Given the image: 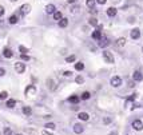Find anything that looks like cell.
Segmentation results:
<instances>
[{"label": "cell", "mask_w": 143, "mask_h": 135, "mask_svg": "<svg viewBox=\"0 0 143 135\" xmlns=\"http://www.w3.org/2000/svg\"><path fill=\"white\" fill-rule=\"evenodd\" d=\"M103 58H104V60L107 62V63H110V64H112V63H114V56H112V54H111V52L104 51V52H103Z\"/></svg>", "instance_id": "obj_1"}, {"label": "cell", "mask_w": 143, "mask_h": 135, "mask_svg": "<svg viewBox=\"0 0 143 135\" xmlns=\"http://www.w3.org/2000/svg\"><path fill=\"white\" fill-rule=\"evenodd\" d=\"M110 83H111L112 87H119V86L122 84V79L119 76H112L111 80H110Z\"/></svg>", "instance_id": "obj_2"}, {"label": "cell", "mask_w": 143, "mask_h": 135, "mask_svg": "<svg viewBox=\"0 0 143 135\" xmlns=\"http://www.w3.org/2000/svg\"><path fill=\"white\" fill-rule=\"evenodd\" d=\"M36 94V88L34 84H29L27 88H25V95H28V96H34Z\"/></svg>", "instance_id": "obj_3"}, {"label": "cell", "mask_w": 143, "mask_h": 135, "mask_svg": "<svg viewBox=\"0 0 143 135\" xmlns=\"http://www.w3.org/2000/svg\"><path fill=\"white\" fill-rule=\"evenodd\" d=\"M15 70H16V72L18 74H23V72L25 71V64L24 63H15Z\"/></svg>", "instance_id": "obj_4"}, {"label": "cell", "mask_w": 143, "mask_h": 135, "mask_svg": "<svg viewBox=\"0 0 143 135\" xmlns=\"http://www.w3.org/2000/svg\"><path fill=\"white\" fill-rule=\"evenodd\" d=\"M132 128L134 130H136V131H141L142 128H143V123L139 119H136V120H134L132 122Z\"/></svg>", "instance_id": "obj_5"}, {"label": "cell", "mask_w": 143, "mask_h": 135, "mask_svg": "<svg viewBox=\"0 0 143 135\" xmlns=\"http://www.w3.org/2000/svg\"><path fill=\"white\" fill-rule=\"evenodd\" d=\"M132 79H134V82H142L143 80V75L141 71H135L134 74H132Z\"/></svg>", "instance_id": "obj_6"}, {"label": "cell", "mask_w": 143, "mask_h": 135, "mask_svg": "<svg viewBox=\"0 0 143 135\" xmlns=\"http://www.w3.org/2000/svg\"><path fill=\"white\" fill-rule=\"evenodd\" d=\"M46 12H47L48 15H51V14L54 15L55 12H56V8H55V5H54V4H48L47 7H46Z\"/></svg>", "instance_id": "obj_7"}, {"label": "cell", "mask_w": 143, "mask_h": 135, "mask_svg": "<svg viewBox=\"0 0 143 135\" xmlns=\"http://www.w3.org/2000/svg\"><path fill=\"white\" fill-rule=\"evenodd\" d=\"M29 11H31V5H29V4H23L22 7H20V12H22L23 15L28 14Z\"/></svg>", "instance_id": "obj_8"}, {"label": "cell", "mask_w": 143, "mask_h": 135, "mask_svg": "<svg viewBox=\"0 0 143 135\" xmlns=\"http://www.w3.org/2000/svg\"><path fill=\"white\" fill-rule=\"evenodd\" d=\"M108 44H110V40H108L107 38H102L100 40H99V47H102V48L107 47Z\"/></svg>", "instance_id": "obj_9"}, {"label": "cell", "mask_w": 143, "mask_h": 135, "mask_svg": "<svg viewBox=\"0 0 143 135\" xmlns=\"http://www.w3.org/2000/svg\"><path fill=\"white\" fill-rule=\"evenodd\" d=\"M47 87H48L51 91H54L55 88H56V83H55L54 79H48V80H47Z\"/></svg>", "instance_id": "obj_10"}, {"label": "cell", "mask_w": 143, "mask_h": 135, "mask_svg": "<svg viewBox=\"0 0 143 135\" xmlns=\"http://www.w3.org/2000/svg\"><path fill=\"white\" fill-rule=\"evenodd\" d=\"M83 131H84V127H83L82 124L78 123V124H75V126H74V133L75 134H82Z\"/></svg>", "instance_id": "obj_11"}, {"label": "cell", "mask_w": 143, "mask_h": 135, "mask_svg": "<svg viewBox=\"0 0 143 135\" xmlns=\"http://www.w3.org/2000/svg\"><path fill=\"white\" fill-rule=\"evenodd\" d=\"M92 39H95V40H100V39H102V32H100V29H96V31L92 32Z\"/></svg>", "instance_id": "obj_12"}, {"label": "cell", "mask_w": 143, "mask_h": 135, "mask_svg": "<svg viewBox=\"0 0 143 135\" xmlns=\"http://www.w3.org/2000/svg\"><path fill=\"white\" fill-rule=\"evenodd\" d=\"M139 36H141V31H139V28H134L131 31V38L132 39H139Z\"/></svg>", "instance_id": "obj_13"}, {"label": "cell", "mask_w": 143, "mask_h": 135, "mask_svg": "<svg viewBox=\"0 0 143 135\" xmlns=\"http://www.w3.org/2000/svg\"><path fill=\"white\" fill-rule=\"evenodd\" d=\"M3 55H4L5 58H12L14 56V52H12L11 50H9V48H4V50H3Z\"/></svg>", "instance_id": "obj_14"}, {"label": "cell", "mask_w": 143, "mask_h": 135, "mask_svg": "<svg viewBox=\"0 0 143 135\" xmlns=\"http://www.w3.org/2000/svg\"><path fill=\"white\" fill-rule=\"evenodd\" d=\"M79 100H80V98L76 96V95H71V96L68 98V102H70V103H74V104L79 103Z\"/></svg>", "instance_id": "obj_15"}, {"label": "cell", "mask_w": 143, "mask_h": 135, "mask_svg": "<svg viewBox=\"0 0 143 135\" xmlns=\"http://www.w3.org/2000/svg\"><path fill=\"white\" fill-rule=\"evenodd\" d=\"M78 118H79L80 120H88V119H90V115H88L87 112H79Z\"/></svg>", "instance_id": "obj_16"}, {"label": "cell", "mask_w": 143, "mask_h": 135, "mask_svg": "<svg viewBox=\"0 0 143 135\" xmlns=\"http://www.w3.org/2000/svg\"><path fill=\"white\" fill-rule=\"evenodd\" d=\"M107 15L110 16V18H114V16L116 15V8H114V7L108 8L107 9Z\"/></svg>", "instance_id": "obj_17"}, {"label": "cell", "mask_w": 143, "mask_h": 135, "mask_svg": "<svg viewBox=\"0 0 143 135\" xmlns=\"http://www.w3.org/2000/svg\"><path fill=\"white\" fill-rule=\"evenodd\" d=\"M68 25V19H66V18H63L60 22H59V27H62V28H64V27H67Z\"/></svg>", "instance_id": "obj_18"}, {"label": "cell", "mask_w": 143, "mask_h": 135, "mask_svg": "<svg viewBox=\"0 0 143 135\" xmlns=\"http://www.w3.org/2000/svg\"><path fill=\"white\" fill-rule=\"evenodd\" d=\"M23 114L27 115V116H29V115L32 114V108H31V107H28V106H25L24 108H23Z\"/></svg>", "instance_id": "obj_19"}, {"label": "cell", "mask_w": 143, "mask_h": 135, "mask_svg": "<svg viewBox=\"0 0 143 135\" xmlns=\"http://www.w3.org/2000/svg\"><path fill=\"white\" fill-rule=\"evenodd\" d=\"M18 20H19V18H18V15H12L11 18L8 19V22L11 23V24H16L18 23Z\"/></svg>", "instance_id": "obj_20"}, {"label": "cell", "mask_w": 143, "mask_h": 135, "mask_svg": "<svg viewBox=\"0 0 143 135\" xmlns=\"http://www.w3.org/2000/svg\"><path fill=\"white\" fill-rule=\"evenodd\" d=\"M124 44H126V39L124 38H119L118 40H116V45H118V47H123Z\"/></svg>", "instance_id": "obj_21"}, {"label": "cell", "mask_w": 143, "mask_h": 135, "mask_svg": "<svg viewBox=\"0 0 143 135\" xmlns=\"http://www.w3.org/2000/svg\"><path fill=\"white\" fill-rule=\"evenodd\" d=\"M90 96H91V94H90L88 91H84V92L82 94L80 99H83V100H88V99H90Z\"/></svg>", "instance_id": "obj_22"}, {"label": "cell", "mask_w": 143, "mask_h": 135, "mask_svg": "<svg viewBox=\"0 0 143 135\" xmlns=\"http://www.w3.org/2000/svg\"><path fill=\"white\" fill-rule=\"evenodd\" d=\"M54 19H55V20H62V19H63L62 12L60 11H56L55 14H54Z\"/></svg>", "instance_id": "obj_23"}, {"label": "cell", "mask_w": 143, "mask_h": 135, "mask_svg": "<svg viewBox=\"0 0 143 135\" xmlns=\"http://www.w3.org/2000/svg\"><path fill=\"white\" fill-rule=\"evenodd\" d=\"M95 3H96V0H87V7L88 8H91V9H94V5H95Z\"/></svg>", "instance_id": "obj_24"}, {"label": "cell", "mask_w": 143, "mask_h": 135, "mask_svg": "<svg viewBox=\"0 0 143 135\" xmlns=\"http://www.w3.org/2000/svg\"><path fill=\"white\" fill-rule=\"evenodd\" d=\"M83 68H84V64H83L82 62H79V63H76V64H75V70H78V71H82Z\"/></svg>", "instance_id": "obj_25"}, {"label": "cell", "mask_w": 143, "mask_h": 135, "mask_svg": "<svg viewBox=\"0 0 143 135\" xmlns=\"http://www.w3.org/2000/svg\"><path fill=\"white\" fill-rule=\"evenodd\" d=\"M15 104H16V100H14V99H9V100L7 102V107H9V108L15 107Z\"/></svg>", "instance_id": "obj_26"}, {"label": "cell", "mask_w": 143, "mask_h": 135, "mask_svg": "<svg viewBox=\"0 0 143 135\" xmlns=\"http://www.w3.org/2000/svg\"><path fill=\"white\" fill-rule=\"evenodd\" d=\"M7 96H8V92H7V91H1V92H0V99H1V100L7 99Z\"/></svg>", "instance_id": "obj_27"}, {"label": "cell", "mask_w": 143, "mask_h": 135, "mask_svg": "<svg viewBox=\"0 0 143 135\" xmlns=\"http://www.w3.org/2000/svg\"><path fill=\"white\" fill-rule=\"evenodd\" d=\"M19 51L22 52V55H27V52H28V50L24 47V45H20V47H19Z\"/></svg>", "instance_id": "obj_28"}, {"label": "cell", "mask_w": 143, "mask_h": 135, "mask_svg": "<svg viewBox=\"0 0 143 135\" xmlns=\"http://www.w3.org/2000/svg\"><path fill=\"white\" fill-rule=\"evenodd\" d=\"M75 59H76L75 55H71V56H67L66 62H67V63H72V62H75Z\"/></svg>", "instance_id": "obj_29"}, {"label": "cell", "mask_w": 143, "mask_h": 135, "mask_svg": "<svg viewBox=\"0 0 143 135\" xmlns=\"http://www.w3.org/2000/svg\"><path fill=\"white\" fill-rule=\"evenodd\" d=\"M75 82H76L78 84H82L83 82H84V79H83V78L80 76V75H79V76H76V78H75Z\"/></svg>", "instance_id": "obj_30"}, {"label": "cell", "mask_w": 143, "mask_h": 135, "mask_svg": "<svg viewBox=\"0 0 143 135\" xmlns=\"http://www.w3.org/2000/svg\"><path fill=\"white\" fill-rule=\"evenodd\" d=\"M90 24L94 25V27H96V25H98V20H96L95 18H91V19H90Z\"/></svg>", "instance_id": "obj_31"}, {"label": "cell", "mask_w": 143, "mask_h": 135, "mask_svg": "<svg viewBox=\"0 0 143 135\" xmlns=\"http://www.w3.org/2000/svg\"><path fill=\"white\" fill-rule=\"evenodd\" d=\"M46 127L49 128V130H54V128H55V124H54V123H47V124H46Z\"/></svg>", "instance_id": "obj_32"}, {"label": "cell", "mask_w": 143, "mask_h": 135, "mask_svg": "<svg viewBox=\"0 0 143 135\" xmlns=\"http://www.w3.org/2000/svg\"><path fill=\"white\" fill-rule=\"evenodd\" d=\"M135 98H136V94H134V95H131V96L127 99V103H130V102H132V100H135Z\"/></svg>", "instance_id": "obj_33"}, {"label": "cell", "mask_w": 143, "mask_h": 135, "mask_svg": "<svg viewBox=\"0 0 143 135\" xmlns=\"http://www.w3.org/2000/svg\"><path fill=\"white\" fill-rule=\"evenodd\" d=\"M63 75H64V76H71V75H72V72L71 71H64V72H63Z\"/></svg>", "instance_id": "obj_34"}, {"label": "cell", "mask_w": 143, "mask_h": 135, "mask_svg": "<svg viewBox=\"0 0 143 135\" xmlns=\"http://www.w3.org/2000/svg\"><path fill=\"white\" fill-rule=\"evenodd\" d=\"M4 75H5V70H4V68H0V78L4 76Z\"/></svg>", "instance_id": "obj_35"}, {"label": "cell", "mask_w": 143, "mask_h": 135, "mask_svg": "<svg viewBox=\"0 0 143 135\" xmlns=\"http://www.w3.org/2000/svg\"><path fill=\"white\" fill-rule=\"evenodd\" d=\"M22 59L23 60H29V56L28 55H22Z\"/></svg>", "instance_id": "obj_36"}, {"label": "cell", "mask_w": 143, "mask_h": 135, "mask_svg": "<svg viewBox=\"0 0 143 135\" xmlns=\"http://www.w3.org/2000/svg\"><path fill=\"white\" fill-rule=\"evenodd\" d=\"M3 14H4V7L0 5V16H3Z\"/></svg>", "instance_id": "obj_37"}, {"label": "cell", "mask_w": 143, "mask_h": 135, "mask_svg": "<svg viewBox=\"0 0 143 135\" xmlns=\"http://www.w3.org/2000/svg\"><path fill=\"white\" fill-rule=\"evenodd\" d=\"M96 1H98L99 4H102V5H103V4H106V1H107V0H96Z\"/></svg>", "instance_id": "obj_38"}, {"label": "cell", "mask_w": 143, "mask_h": 135, "mask_svg": "<svg viewBox=\"0 0 143 135\" xmlns=\"http://www.w3.org/2000/svg\"><path fill=\"white\" fill-rule=\"evenodd\" d=\"M4 134L9 135V134H11V130H9V128H5V130H4Z\"/></svg>", "instance_id": "obj_39"}, {"label": "cell", "mask_w": 143, "mask_h": 135, "mask_svg": "<svg viewBox=\"0 0 143 135\" xmlns=\"http://www.w3.org/2000/svg\"><path fill=\"white\" fill-rule=\"evenodd\" d=\"M43 135H52L51 133H48L47 130H43Z\"/></svg>", "instance_id": "obj_40"}, {"label": "cell", "mask_w": 143, "mask_h": 135, "mask_svg": "<svg viewBox=\"0 0 143 135\" xmlns=\"http://www.w3.org/2000/svg\"><path fill=\"white\" fill-rule=\"evenodd\" d=\"M134 86H135V84H134V82H128V87H131V88H132Z\"/></svg>", "instance_id": "obj_41"}, {"label": "cell", "mask_w": 143, "mask_h": 135, "mask_svg": "<svg viewBox=\"0 0 143 135\" xmlns=\"http://www.w3.org/2000/svg\"><path fill=\"white\" fill-rule=\"evenodd\" d=\"M110 122H111V119H110V118H106V119H104V123H110Z\"/></svg>", "instance_id": "obj_42"}, {"label": "cell", "mask_w": 143, "mask_h": 135, "mask_svg": "<svg viewBox=\"0 0 143 135\" xmlns=\"http://www.w3.org/2000/svg\"><path fill=\"white\" fill-rule=\"evenodd\" d=\"M67 1H68V3H75L76 0H67Z\"/></svg>", "instance_id": "obj_43"}, {"label": "cell", "mask_w": 143, "mask_h": 135, "mask_svg": "<svg viewBox=\"0 0 143 135\" xmlns=\"http://www.w3.org/2000/svg\"><path fill=\"white\" fill-rule=\"evenodd\" d=\"M110 135H116V133H112V134H110Z\"/></svg>", "instance_id": "obj_44"}, {"label": "cell", "mask_w": 143, "mask_h": 135, "mask_svg": "<svg viewBox=\"0 0 143 135\" xmlns=\"http://www.w3.org/2000/svg\"><path fill=\"white\" fill-rule=\"evenodd\" d=\"M11 1H18V0H11Z\"/></svg>", "instance_id": "obj_45"}, {"label": "cell", "mask_w": 143, "mask_h": 135, "mask_svg": "<svg viewBox=\"0 0 143 135\" xmlns=\"http://www.w3.org/2000/svg\"><path fill=\"white\" fill-rule=\"evenodd\" d=\"M16 135H22V134H16Z\"/></svg>", "instance_id": "obj_46"}, {"label": "cell", "mask_w": 143, "mask_h": 135, "mask_svg": "<svg viewBox=\"0 0 143 135\" xmlns=\"http://www.w3.org/2000/svg\"><path fill=\"white\" fill-rule=\"evenodd\" d=\"M142 51H143V48H142Z\"/></svg>", "instance_id": "obj_47"}]
</instances>
